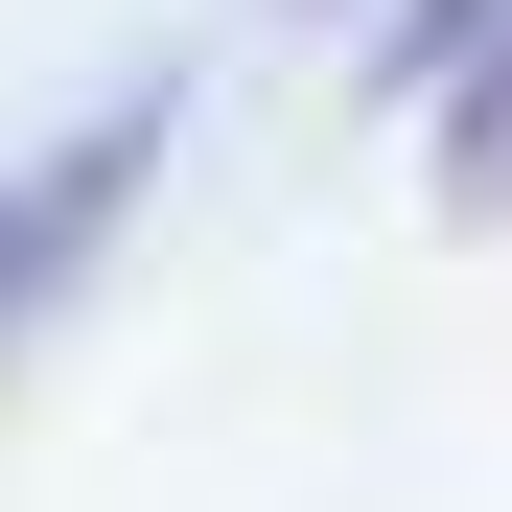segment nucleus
Returning <instances> with one entry per match:
<instances>
[{
    "mask_svg": "<svg viewBox=\"0 0 512 512\" xmlns=\"http://www.w3.org/2000/svg\"><path fill=\"white\" fill-rule=\"evenodd\" d=\"M419 187H443V233H512V24L419 94Z\"/></svg>",
    "mask_w": 512,
    "mask_h": 512,
    "instance_id": "nucleus-2",
    "label": "nucleus"
},
{
    "mask_svg": "<svg viewBox=\"0 0 512 512\" xmlns=\"http://www.w3.org/2000/svg\"><path fill=\"white\" fill-rule=\"evenodd\" d=\"M489 24H512V0H396V24H373V94H443Z\"/></svg>",
    "mask_w": 512,
    "mask_h": 512,
    "instance_id": "nucleus-3",
    "label": "nucleus"
},
{
    "mask_svg": "<svg viewBox=\"0 0 512 512\" xmlns=\"http://www.w3.org/2000/svg\"><path fill=\"white\" fill-rule=\"evenodd\" d=\"M140 163H163V94H117V117H70L47 163H0V350L117 256V210H140Z\"/></svg>",
    "mask_w": 512,
    "mask_h": 512,
    "instance_id": "nucleus-1",
    "label": "nucleus"
}]
</instances>
